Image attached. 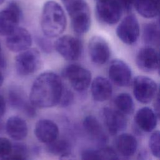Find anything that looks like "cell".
I'll return each instance as SVG.
<instances>
[{
  "label": "cell",
  "mask_w": 160,
  "mask_h": 160,
  "mask_svg": "<svg viewBox=\"0 0 160 160\" xmlns=\"http://www.w3.org/2000/svg\"><path fill=\"white\" fill-rule=\"evenodd\" d=\"M158 73L160 76V61H159V65H158Z\"/></svg>",
  "instance_id": "74e56055"
},
{
  "label": "cell",
  "mask_w": 160,
  "mask_h": 160,
  "mask_svg": "<svg viewBox=\"0 0 160 160\" xmlns=\"http://www.w3.org/2000/svg\"><path fill=\"white\" fill-rule=\"evenodd\" d=\"M67 24L65 12L59 4L54 1L46 2L41 15V29L49 38H55L62 34Z\"/></svg>",
  "instance_id": "7a4b0ae2"
},
{
  "label": "cell",
  "mask_w": 160,
  "mask_h": 160,
  "mask_svg": "<svg viewBox=\"0 0 160 160\" xmlns=\"http://www.w3.org/2000/svg\"><path fill=\"white\" fill-rule=\"evenodd\" d=\"M81 159L84 160L94 159H117L118 154L111 147H102L98 149H88L81 152Z\"/></svg>",
  "instance_id": "603a6c76"
},
{
  "label": "cell",
  "mask_w": 160,
  "mask_h": 160,
  "mask_svg": "<svg viewBox=\"0 0 160 160\" xmlns=\"http://www.w3.org/2000/svg\"><path fill=\"white\" fill-rule=\"evenodd\" d=\"M63 92L61 78L55 72L47 71L34 80L29 93V101L36 108H48L59 104Z\"/></svg>",
  "instance_id": "6da1fadb"
},
{
  "label": "cell",
  "mask_w": 160,
  "mask_h": 160,
  "mask_svg": "<svg viewBox=\"0 0 160 160\" xmlns=\"http://www.w3.org/2000/svg\"><path fill=\"white\" fill-rule=\"evenodd\" d=\"M22 16L18 4L10 2L6 9L0 11V35L8 36L17 27Z\"/></svg>",
  "instance_id": "ba28073f"
},
{
  "label": "cell",
  "mask_w": 160,
  "mask_h": 160,
  "mask_svg": "<svg viewBox=\"0 0 160 160\" xmlns=\"http://www.w3.org/2000/svg\"><path fill=\"white\" fill-rule=\"evenodd\" d=\"M6 111V101L4 98L0 95V119L4 116Z\"/></svg>",
  "instance_id": "e575fe53"
},
{
  "label": "cell",
  "mask_w": 160,
  "mask_h": 160,
  "mask_svg": "<svg viewBox=\"0 0 160 160\" xmlns=\"http://www.w3.org/2000/svg\"><path fill=\"white\" fill-rule=\"evenodd\" d=\"M9 101L13 108L22 110L27 116L29 117L35 116L36 107L31 103L30 101H27L19 90L14 89L10 90L9 92Z\"/></svg>",
  "instance_id": "7402d4cb"
},
{
  "label": "cell",
  "mask_w": 160,
  "mask_h": 160,
  "mask_svg": "<svg viewBox=\"0 0 160 160\" xmlns=\"http://www.w3.org/2000/svg\"><path fill=\"white\" fill-rule=\"evenodd\" d=\"M6 44L10 51L20 52L31 47L32 38L27 29L24 28L17 27L7 36Z\"/></svg>",
  "instance_id": "7c38bea8"
},
{
  "label": "cell",
  "mask_w": 160,
  "mask_h": 160,
  "mask_svg": "<svg viewBox=\"0 0 160 160\" xmlns=\"http://www.w3.org/2000/svg\"><path fill=\"white\" fill-rule=\"evenodd\" d=\"M122 8L118 0H107L97 2L96 14L98 20L106 24L113 25L120 19Z\"/></svg>",
  "instance_id": "52a82bcc"
},
{
  "label": "cell",
  "mask_w": 160,
  "mask_h": 160,
  "mask_svg": "<svg viewBox=\"0 0 160 160\" xmlns=\"http://www.w3.org/2000/svg\"><path fill=\"white\" fill-rule=\"evenodd\" d=\"M2 52L1 51V43H0V54H1Z\"/></svg>",
  "instance_id": "60d3db41"
},
{
  "label": "cell",
  "mask_w": 160,
  "mask_h": 160,
  "mask_svg": "<svg viewBox=\"0 0 160 160\" xmlns=\"http://www.w3.org/2000/svg\"><path fill=\"white\" fill-rule=\"evenodd\" d=\"M136 1L137 0H118L122 7V10L128 12L131 11L132 7L134 6Z\"/></svg>",
  "instance_id": "d6a6232c"
},
{
  "label": "cell",
  "mask_w": 160,
  "mask_h": 160,
  "mask_svg": "<svg viewBox=\"0 0 160 160\" xmlns=\"http://www.w3.org/2000/svg\"><path fill=\"white\" fill-rule=\"evenodd\" d=\"M115 146L120 154L124 157H130L137 150L138 141L132 134L122 133L116 139Z\"/></svg>",
  "instance_id": "44dd1931"
},
{
  "label": "cell",
  "mask_w": 160,
  "mask_h": 160,
  "mask_svg": "<svg viewBox=\"0 0 160 160\" xmlns=\"http://www.w3.org/2000/svg\"><path fill=\"white\" fill-rule=\"evenodd\" d=\"M102 118L107 130L111 135H116L123 131L127 125L124 114L110 108L102 109Z\"/></svg>",
  "instance_id": "4fadbf2b"
},
{
  "label": "cell",
  "mask_w": 160,
  "mask_h": 160,
  "mask_svg": "<svg viewBox=\"0 0 160 160\" xmlns=\"http://www.w3.org/2000/svg\"><path fill=\"white\" fill-rule=\"evenodd\" d=\"M62 76L66 79L76 91L82 92L86 90L91 81V72L78 64H69L62 71Z\"/></svg>",
  "instance_id": "5b68a950"
},
{
  "label": "cell",
  "mask_w": 160,
  "mask_h": 160,
  "mask_svg": "<svg viewBox=\"0 0 160 160\" xmlns=\"http://www.w3.org/2000/svg\"><path fill=\"white\" fill-rule=\"evenodd\" d=\"M144 41L151 46L160 45V25L149 23L144 26L143 29Z\"/></svg>",
  "instance_id": "d4e9b609"
},
{
  "label": "cell",
  "mask_w": 160,
  "mask_h": 160,
  "mask_svg": "<svg viewBox=\"0 0 160 160\" xmlns=\"http://www.w3.org/2000/svg\"><path fill=\"white\" fill-rule=\"evenodd\" d=\"M28 155L29 150L27 146L23 143L16 142L12 143L11 152L6 159H26Z\"/></svg>",
  "instance_id": "83f0119b"
},
{
  "label": "cell",
  "mask_w": 160,
  "mask_h": 160,
  "mask_svg": "<svg viewBox=\"0 0 160 160\" xmlns=\"http://www.w3.org/2000/svg\"><path fill=\"white\" fill-rule=\"evenodd\" d=\"M88 52L91 61L99 65L105 64L109 60L111 53L107 41L99 36H94L89 39Z\"/></svg>",
  "instance_id": "8fae6325"
},
{
  "label": "cell",
  "mask_w": 160,
  "mask_h": 160,
  "mask_svg": "<svg viewBox=\"0 0 160 160\" xmlns=\"http://www.w3.org/2000/svg\"><path fill=\"white\" fill-rule=\"evenodd\" d=\"M158 90L156 83L151 78L139 76L133 82V93L136 99L142 104L151 102Z\"/></svg>",
  "instance_id": "9c48e42d"
},
{
  "label": "cell",
  "mask_w": 160,
  "mask_h": 160,
  "mask_svg": "<svg viewBox=\"0 0 160 160\" xmlns=\"http://www.w3.org/2000/svg\"><path fill=\"white\" fill-rule=\"evenodd\" d=\"M154 112L158 119H160V86L158 89L157 94L154 103Z\"/></svg>",
  "instance_id": "836d02e7"
},
{
  "label": "cell",
  "mask_w": 160,
  "mask_h": 160,
  "mask_svg": "<svg viewBox=\"0 0 160 160\" xmlns=\"http://www.w3.org/2000/svg\"><path fill=\"white\" fill-rule=\"evenodd\" d=\"M97 2H100V1H107V0H96Z\"/></svg>",
  "instance_id": "b9f144b4"
},
{
  "label": "cell",
  "mask_w": 160,
  "mask_h": 160,
  "mask_svg": "<svg viewBox=\"0 0 160 160\" xmlns=\"http://www.w3.org/2000/svg\"><path fill=\"white\" fill-rule=\"evenodd\" d=\"M64 2H65V1H68V0H62Z\"/></svg>",
  "instance_id": "7bdbcfd3"
},
{
  "label": "cell",
  "mask_w": 160,
  "mask_h": 160,
  "mask_svg": "<svg viewBox=\"0 0 160 160\" xmlns=\"http://www.w3.org/2000/svg\"><path fill=\"white\" fill-rule=\"evenodd\" d=\"M64 3L73 31L78 34L87 32L91 26V12L87 2L84 0H68Z\"/></svg>",
  "instance_id": "3957f363"
},
{
  "label": "cell",
  "mask_w": 160,
  "mask_h": 160,
  "mask_svg": "<svg viewBox=\"0 0 160 160\" xmlns=\"http://www.w3.org/2000/svg\"><path fill=\"white\" fill-rule=\"evenodd\" d=\"M109 76L113 83L118 86L124 87L129 84L132 72L125 62L120 59H114L109 66Z\"/></svg>",
  "instance_id": "5bb4252c"
},
{
  "label": "cell",
  "mask_w": 160,
  "mask_h": 160,
  "mask_svg": "<svg viewBox=\"0 0 160 160\" xmlns=\"http://www.w3.org/2000/svg\"><path fill=\"white\" fill-rule=\"evenodd\" d=\"M4 1H5V0H0V5L2 4Z\"/></svg>",
  "instance_id": "ab89813d"
},
{
  "label": "cell",
  "mask_w": 160,
  "mask_h": 160,
  "mask_svg": "<svg viewBox=\"0 0 160 160\" xmlns=\"http://www.w3.org/2000/svg\"><path fill=\"white\" fill-rule=\"evenodd\" d=\"M59 128L57 124L49 119L39 120L35 125L34 134L41 142L48 144L58 138Z\"/></svg>",
  "instance_id": "2e32d148"
},
{
  "label": "cell",
  "mask_w": 160,
  "mask_h": 160,
  "mask_svg": "<svg viewBox=\"0 0 160 160\" xmlns=\"http://www.w3.org/2000/svg\"><path fill=\"white\" fill-rule=\"evenodd\" d=\"M47 151L54 155H60L61 157L71 153V145L66 139H56L46 144Z\"/></svg>",
  "instance_id": "4316f807"
},
{
  "label": "cell",
  "mask_w": 160,
  "mask_h": 160,
  "mask_svg": "<svg viewBox=\"0 0 160 160\" xmlns=\"http://www.w3.org/2000/svg\"><path fill=\"white\" fill-rule=\"evenodd\" d=\"M157 116L154 111L148 107L139 109L134 116V122L138 128L144 132H151L157 125Z\"/></svg>",
  "instance_id": "ac0fdd59"
},
{
  "label": "cell",
  "mask_w": 160,
  "mask_h": 160,
  "mask_svg": "<svg viewBox=\"0 0 160 160\" xmlns=\"http://www.w3.org/2000/svg\"><path fill=\"white\" fill-rule=\"evenodd\" d=\"M116 107L122 114H131L134 111V104L132 97L128 93H120L114 99Z\"/></svg>",
  "instance_id": "484cf974"
},
{
  "label": "cell",
  "mask_w": 160,
  "mask_h": 160,
  "mask_svg": "<svg viewBox=\"0 0 160 160\" xmlns=\"http://www.w3.org/2000/svg\"><path fill=\"white\" fill-rule=\"evenodd\" d=\"M140 28L138 21L134 14L126 16L116 28V34L124 43L132 44L139 36Z\"/></svg>",
  "instance_id": "30bf717a"
},
{
  "label": "cell",
  "mask_w": 160,
  "mask_h": 160,
  "mask_svg": "<svg viewBox=\"0 0 160 160\" xmlns=\"http://www.w3.org/2000/svg\"><path fill=\"white\" fill-rule=\"evenodd\" d=\"M73 99L74 96L71 91H63L59 104L62 107H67L71 104Z\"/></svg>",
  "instance_id": "1f68e13d"
},
{
  "label": "cell",
  "mask_w": 160,
  "mask_h": 160,
  "mask_svg": "<svg viewBox=\"0 0 160 160\" xmlns=\"http://www.w3.org/2000/svg\"><path fill=\"white\" fill-rule=\"evenodd\" d=\"M82 126L87 134L99 144H106L108 136L99 121L93 116H86L82 122Z\"/></svg>",
  "instance_id": "ffe728a7"
},
{
  "label": "cell",
  "mask_w": 160,
  "mask_h": 160,
  "mask_svg": "<svg viewBox=\"0 0 160 160\" xmlns=\"http://www.w3.org/2000/svg\"><path fill=\"white\" fill-rule=\"evenodd\" d=\"M5 129L9 137L17 141L24 139L28 133L26 122L24 119L17 116H11L8 119Z\"/></svg>",
  "instance_id": "e0dca14e"
},
{
  "label": "cell",
  "mask_w": 160,
  "mask_h": 160,
  "mask_svg": "<svg viewBox=\"0 0 160 160\" xmlns=\"http://www.w3.org/2000/svg\"><path fill=\"white\" fill-rule=\"evenodd\" d=\"M3 81H4V77H3V75H2V72L0 71V87L2 86V84L3 83Z\"/></svg>",
  "instance_id": "8d00e7d4"
},
{
  "label": "cell",
  "mask_w": 160,
  "mask_h": 160,
  "mask_svg": "<svg viewBox=\"0 0 160 160\" xmlns=\"http://www.w3.org/2000/svg\"><path fill=\"white\" fill-rule=\"evenodd\" d=\"M91 91L95 101L103 102L111 96L112 87L111 82L106 78L98 76L93 79L91 83Z\"/></svg>",
  "instance_id": "d6986e66"
},
{
  "label": "cell",
  "mask_w": 160,
  "mask_h": 160,
  "mask_svg": "<svg viewBox=\"0 0 160 160\" xmlns=\"http://www.w3.org/2000/svg\"><path fill=\"white\" fill-rule=\"evenodd\" d=\"M134 7L138 12L146 18H152L158 14L157 0H137Z\"/></svg>",
  "instance_id": "cb8c5ba5"
},
{
  "label": "cell",
  "mask_w": 160,
  "mask_h": 160,
  "mask_svg": "<svg viewBox=\"0 0 160 160\" xmlns=\"http://www.w3.org/2000/svg\"><path fill=\"white\" fill-rule=\"evenodd\" d=\"M54 48L65 59L76 61L79 59L82 54V43L76 37L64 35L55 41Z\"/></svg>",
  "instance_id": "8992f818"
},
{
  "label": "cell",
  "mask_w": 160,
  "mask_h": 160,
  "mask_svg": "<svg viewBox=\"0 0 160 160\" xmlns=\"http://www.w3.org/2000/svg\"><path fill=\"white\" fill-rule=\"evenodd\" d=\"M12 143L6 138H0V158L7 159L12 150Z\"/></svg>",
  "instance_id": "f546056e"
},
{
  "label": "cell",
  "mask_w": 160,
  "mask_h": 160,
  "mask_svg": "<svg viewBox=\"0 0 160 160\" xmlns=\"http://www.w3.org/2000/svg\"><path fill=\"white\" fill-rule=\"evenodd\" d=\"M160 56L158 52L150 46L139 49L136 58L137 66L142 71L147 72L154 71L158 69Z\"/></svg>",
  "instance_id": "9a60e30c"
},
{
  "label": "cell",
  "mask_w": 160,
  "mask_h": 160,
  "mask_svg": "<svg viewBox=\"0 0 160 160\" xmlns=\"http://www.w3.org/2000/svg\"><path fill=\"white\" fill-rule=\"evenodd\" d=\"M36 42L42 51L46 53L51 52L52 50V44L47 38L39 37L36 39Z\"/></svg>",
  "instance_id": "4dcf8cb0"
},
{
  "label": "cell",
  "mask_w": 160,
  "mask_h": 160,
  "mask_svg": "<svg viewBox=\"0 0 160 160\" xmlns=\"http://www.w3.org/2000/svg\"><path fill=\"white\" fill-rule=\"evenodd\" d=\"M149 149L152 155L160 158V131H154L149 138Z\"/></svg>",
  "instance_id": "f1b7e54d"
},
{
  "label": "cell",
  "mask_w": 160,
  "mask_h": 160,
  "mask_svg": "<svg viewBox=\"0 0 160 160\" xmlns=\"http://www.w3.org/2000/svg\"><path fill=\"white\" fill-rule=\"evenodd\" d=\"M158 5V21H159V24L160 25V0H157Z\"/></svg>",
  "instance_id": "d590c367"
},
{
  "label": "cell",
  "mask_w": 160,
  "mask_h": 160,
  "mask_svg": "<svg viewBox=\"0 0 160 160\" xmlns=\"http://www.w3.org/2000/svg\"><path fill=\"white\" fill-rule=\"evenodd\" d=\"M41 64L40 52L36 48H29L19 52L15 58V68L19 76H25L36 72Z\"/></svg>",
  "instance_id": "277c9868"
},
{
  "label": "cell",
  "mask_w": 160,
  "mask_h": 160,
  "mask_svg": "<svg viewBox=\"0 0 160 160\" xmlns=\"http://www.w3.org/2000/svg\"><path fill=\"white\" fill-rule=\"evenodd\" d=\"M2 128V124L0 122V131H1Z\"/></svg>",
  "instance_id": "f35d334b"
}]
</instances>
